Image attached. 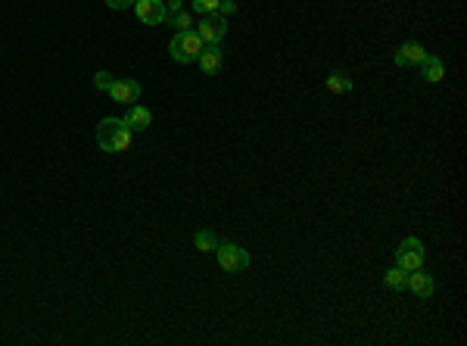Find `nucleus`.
Masks as SVG:
<instances>
[{
	"label": "nucleus",
	"mask_w": 467,
	"mask_h": 346,
	"mask_svg": "<svg viewBox=\"0 0 467 346\" xmlns=\"http://www.w3.org/2000/svg\"><path fill=\"white\" fill-rule=\"evenodd\" d=\"M131 137H135V131L128 128L125 119H103L97 125V144L106 153H125L131 147Z\"/></svg>",
	"instance_id": "1"
},
{
	"label": "nucleus",
	"mask_w": 467,
	"mask_h": 346,
	"mask_svg": "<svg viewBox=\"0 0 467 346\" xmlns=\"http://www.w3.org/2000/svg\"><path fill=\"white\" fill-rule=\"evenodd\" d=\"M203 38L197 35V31H178L175 38H171L169 44V53L175 63H197L199 53H203Z\"/></svg>",
	"instance_id": "2"
},
{
	"label": "nucleus",
	"mask_w": 467,
	"mask_h": 346,
	"mask_svg": "<svg viewBox=\"0 0 467 346\" xmlns=\"http://www.w3.org/2000/svg\"><path fill=\"white\" fill-rule=\"evenodd\" d=\"M199 38H203L206 47H222L224 35H228V22H224V13H212V16H203L197 25H193Z\"/></svg>",
	"instance_id": "3"
},
{
	"label": "nucleus",
	"mask_w": 467,
	"mask_h": 346,
	"mask_svg": "<svg viewBox=\"0 0 467 346\" xmlns=\"http://www.w3.org/2000/svg\"><path fill=\"white\" fill-rule=\"evenodd\" d=\"M424 259H427L424 241H418V237H405V241L399 243V250H396V265H399V269L418 271V269H424Z\"/></svg>",
	"instance_id": "4"
},
{
	"label": "nucleus",
	"mask_w": 467,
	"mask_h": 346,
	"mask_svg": "<svg viewBox=\"0 0 467 346\" xmlns=\"http://www.w3.org/2000/svg\"><path fill=\"white\" fill-rule=\"evenodd\" d=\"M215 256H218V265H222L224 271H231V275L250 269V253L243 247H237V243H218Z\"/></svg>",
	"instance_id": "5"
},
{
	"label": "nucleus",
	"mask_w": 467,
	"mask_h": 346,
	"mask_svg": "<svg viewBox=\"0 0 467 346\" xmlns=\"http://www.w3.org/2000/svg\"><path fill=\"white\" fill-rule=\"evenodd\" d=\"M135 16L144 25H162L169 10H165L162 0H135Z\"/></svg>",
	"instance_id": "6"
},
{
	"label": "nucleus",
	"mask_w": 467,
	"mask_h": 346,
	"mask_svg": "<svg viewBox=\"0 0 467 346\" xmlns=\"http://www.w3.org/2000/svg\"><path fill=\"white\" fill-rule=\"evenodd\" d=\"M109 97L122 106H131V103H137V97H140V84L135 78H116V84L109 88Z\"/></svg>",
	"instance_id": "7"
},
{
	"label": "nucleus",
	"mask_w": 467,
	"mask_h": 346,
	"mask_svg": "<svg viewBox=\"0 0 467 346\" xmlns=\"http://www.w3.org/2000/svg\"><path fill=\"white\" fill-rule=\"evenodd\" d=\"M405 290H408L411 296H418V299H430L433 296V278L427 275L424 269L408 271V278H405Z\"/></svg>",
	"instance_id": "8"
},
{
	"label": "nucleus",
	"mask_w": 467,
	"mask_h": 346,
	"mask_svg": "<svg viewBox=\"0 0 467 346\" xmlns=\"http://www.w3.org/2000/svg\"><path fill=\"white\" fill-rule=\"evenodd\" d=\"M427 57H430V53H427L424 47H420V44L408 41V44H402V47L396 50V57H392V63H396V66H420Z\"/></svg>",
	"instance_id": "9"
},
{
	"label": "nucleus",
	"mask_w": 467,
	"mask_h": 346,
	"mask_svg": "<svg viewBox=\"0 0 467 346\" xmlns=\"http://www.w3.org/2000/svg\"><path fill=\"white\" fill-rule=\"evenodd\" d=\"M125 122H128V128L137 135V131H146V128L153 125V112L146 110V106L131 103V106H128V116H125Z\"/></svg>",
	"instance_id": "10"
},
{
	"label": "nucleus",
	"mask_w": 467,
	"mask_h": 346,
	"mask_svg": "<svg viewBox=\"0 0 467 346\" xmlns=\"http://www.w3.org/2000/svg\"><path fill=\"white\" fill-rule=\"evenodd\" d=\"M222 59H224V53L222 47H203V53H199V69L206 72V75H215L218 69H222Z\"/></svg>",
	"instance_id": "11"
},
{
	"label": "nucleus",
	"mask_w": 467,
	"mask_h": 346,
	"mask_svg": "<svg viewBox=\"0 0 467 346\" xmlns=\"http://www.w3.org/2000/svg\"><path fill=\"white\" fill-rule=\"evenodd\" d=\"M420 75H424V82L439 84L445 78V63L439 57H427L424 63H420Z\"/></svg>",
	"instance_id": "12"
},
{
	"label": "nucleus",
	"mask_w": 467,
	"mask_h": 346,
	"mask_svg": "<svg viewBox=\"0 0 467 346\" xmlns=\"http://www.w3.org/2000/svg\"><path fill=\"white\" fill-rule=\"evenodd\" d=\"M352 88H355V84H352V78L346 75V72H330V75H327V91H330V94H352Z\"/></svg>",
	"instance_id": "13"
},
{
	"label": "nucleus",
	"mask_w": 467,
	"mask_h": 346,
	"mask_svg": "<svg viewBox=\"0 0 467 346\" xmlns=\"http://www.w3.org/2000/svg\"><path fill=\"white\" fill-rule=\"evenodd\" d=\"M169 19L171 25H175L178 31H193V25H197V13H184V10H178V13H169Z\"/></svg>",
	"instance_id": "14"
},
{
	"label": "nucleus",
	"mask_w": 467,
	"mask_h": 346,
	"mask_svg": "<svg viewBox=\"0 0 467 346\" xmlns=\"http://www.w3.org/2000/svg\"><path fill=\"white\" fill-rule=\"evenodd\" d=\"M193 243H197V250L199 253H215L218 250V234L215 231H197V237H193Z\"/></svg>",
	"instance_id": "15"
},
{
	"label": "nucleus",
	"mask_w": 467,
	"mask_h": 346,
	"mask_svg": "<svg viewBox=\"0 0 467 346\" xmlns=\"http://www.w3.org/2000/svg\"><path fill=\"white\" fill-rule=\"evenodd\" d=\"M405 278H408V271L399 269V265H392V269H386L383 284H386L390 290H405Z\"/></svg>",
	"instance_id": "16"
},
{
	"label": "nucleus",
	"mask_w": 467,
	"mask_h": 346,
	"mask_svg": "<svg viewBox=\"0 0 467 346\" xmlns=\"http://www.w3.org/2000/svg\"><path fill=\"white\" fill-rule=\"evenodd\" d=\"M193 13H197V16H212V13H222V0H193Z\"/></svg>",
	"instance_id": "17"
},
{
	"label": "nucleus",
	"mask_w": 467,
	"mask_h": 346,
	"mask_svg": "<svg viewBox=\"0 0 467 346\" xmlns=\"http://www.w3.org/2000/svg\"><path fill=\"white\" fill-rule=\"evenodd\" d=\"M112 84H116V75H109V72H97V75H93V88L97 91H106V94H109Z\"/></svg>",
	"instance_id": "18"
},
{
	"label": "nucleus",
	"mask_w": 467,
	"mask_h": 346,
	"mask_svg": "<svg viewBox=\"0 0 467 346\" xmlns=\"http://www.w3.org/2000/svg\"><path fill=\"white\" fill-rule=\"evenodd\" d=\"M106 6H109V10H131L135 0H106Z\"/></svg>",
	"instance_id": "19"
},
{
	"label": "nucleus",
	"mask_w": 467,
	"mask_h": 346,
	"mask_svg": "<svg viewBox=\"0 0 467 346\" xmlns=\"http://www.w3.org/2000/svg\"><path fill=\"white\" fill-rule=\"evenodd\" d=\"M165 10H169V13H178V10H181V0H171V3L165 6Z\"/></svg>",
	"instance_id": "20"
}]
</instances>
